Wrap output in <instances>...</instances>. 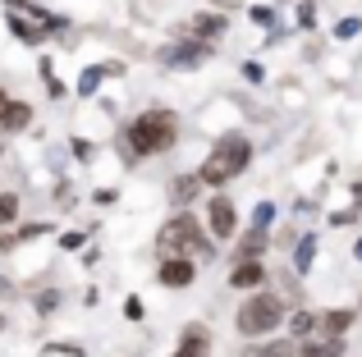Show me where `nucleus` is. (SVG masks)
<instances>
[{"label": "nucleus", "mask_w": 362, "mask_h": 357, "mask_svg": "<svg viewBox=\"0 0 362 357\" xmlns=\"http://www.w3.org/2000/svg\"><path fill=\"white\" fill-rule=\"evenodd\" d=\"M206 55H211V42H197V37H193V42H184V46H170L165 64H179V69L188 64V69H193V64H202Z\"/></svg>", "instance_id": "7"}, {"label": "nucleus", "mask_w": 362, "mask_h": 357, "mask_svg": "<svg viewBox=\"0 0 362 357\" xmlns=\"http://www.w3.org/2000/svg\"><path fill=\"white\" fill-rule=\"evenodd\" d=\"M9 28H14V32L23 37V42H42V28H28L23 18H9Z\"/></svg>", "instance_id": "20"}, {"label": "nucleus", "mask_w": 362, "mask_h": 357, "mask_svg": "<svg viewBox=\"0 0 362 357\" xmlns=\"http://www.w3.org/2000/svg\"><path fill=\"white\" fill-rule=\"evenodd\" d=\"M312 257H317V238H312V234H308V238L298 243V252H293V266H298V275H303V270L312 266Z\"/></svg>", "instance_id": "17"}, {"label": "nucleus", "mask_w": 362, "mask_h": 357, "mask_svg": "<svg viewBox=\"0 0 362 357\" xmlns=\"http://www.w3.org/2000/svg\"><path fill=\"white\" fill-rule=\"evenodd\" d=\"M280 321H284V303H280V294H262V289H257V294L239 307V316H234L239 334H247V339L280 330Z\"/></svg>", "instance_id": "3"}, {"label": "nucleus", "mask_w": 362, "mask_h": 357, "mask_svg": "<svg viewBox=\"0 0 362 357\" xmlns=\"http://www.w3.org/2000/svg\"><path fill=\"white\" fill-rule=\"evenodd\" d=\"M5 106H9V97H5V92H0V110H5Z\"/></svg>", "instance_id": "28"}, {"label": "nucleus", "mask_w": 362, "mask_h": 357, "mask_svg": "<svg viewBox=\"0 0 362 357\" xmlns=\"http://www.w3.org/2000/svg\"><path fill=\"white\" fill-rule=\"evenodd\" d=\"M271 215H275V206L262 202V206H257V215H252V224H262V229H266V224H271Z\"/></svg>", "instance_id": "22"}, {"label": "nucleus", "mask_w": 362, "mask_h": 357, "mask_svg": "<svg viewBox=\"0 0 362 357\" xmlns=\"http://www.w3.org/2000/svg\"><path fill=\"white\" fill-rule=\"evenodd\" d=\"M247 161H252V147H247V138H243V133H230V138H221V143H216V152L206 156V165H202L197 174H202V183L221 188L225 178L243 174Z\"/></svg>", "instance_id": "2"}, {"label": "nucleus", "mask_w": 362, "mask_h": 357, "mask_svg": "<svg viewBox=\"0 0 362 357\" xmlns=\"http://www.w3.org/2000/svg\"><path fill=\"white\" fill-rule=\"evenodd\" d=\"M262 248H266V229H262V224H252V234H247V238L239 243V252H234V261H247V257H257Z\"/></svg>", "instance_id": "16"}, {"label": "nucleus", "mask_w": 362, "mask_h": 357, "mask_svg": "<svg viewBox=\"0 0 362 357\" xmlns=\"http://www.w3.org/2000/svg\"><path fill=\"white\" fill-rule=\"evenodd\" d=\"M354 316H358V312H349V307H330L326 316H317V330L330 334V339H344L349 325H354Z\"/></svg>", "instance_id": "10"}, {"label": "nucleus", "mask_w": 362, "mask_h": 357, "mask_svg": "<svg viewBox=\"0 0 362 357\" xmlns=\"http://www.w3.org/2000/svg\"><path fill=\"white\" fill-rule=\"evenodd\" d=\"M28 119H33V110H28L23 101H9V106L0 110V128H5V133H18V128H28Z\"/></svg>", "instance_id": "15"}, {"label": "nucleus", "mask_w": 362, "mask_h": 357, "mask_svg": "<svg viewBox=\"0 0 362 357\" xmlns=\"http://www.w3.org/2000/svg\"><path fill=\"white\" fill-rule=\"evenodd\" d=\"M14 215H18V197L5 193L0 197V224H14Z\"/></svg>", "instance_id": "19"}, {"label": "nucleus", "mask_w": 362, "mask_h": 357, "mask_svg": "<svg viewBox=\"0 0 362 357\" xmlns=\"http://www.w3.org/2000/svg\"><path fill=\"white\" fill-rule=\"evenodd\" d=\"M156 252H160V257H188V252H211V243L202 238V229H197L193 215H175V220L160 224Z\"/></svg>", "instance_id": "4"}, {"label": "nucleus", "mask_w": 362, "mask_h": 357, "mask_svg": "<svg viewBox=\"0 0 362 357\" xmlns=\"http://www.w3.org/2000/svg\"><path fill=\"white\" fill-rule=\"evenodd\" d=\"M124 316H129V321H142V298H129V303H124Z\"/></svg>", "instance_id": "24"}, {"label": "nucleus", "mask_w": 362, "mask_h": 357, "mask_svg": "<svg viewBox=\"0 0 362 357\" xmlns=\"http://www.w3.org/2000/svg\"><path fill=\"white\" fill-rule=\"evenodd\" d=\"M101 73H106V69H88V73H83V83H78V87H83V92H92V87H97V78H101Z\"/></svg>", "instance_id": "25"}, {"label": "nucleus", "mask_w": 362, "mask_h": 357, "mask_svg": "<svg viewBox=\"0 0 362 357\" xmlns=\"http://www.w3.org/2000/svg\"><path fill=\"white\" fill-rule=\"evenodd\" d=\"M230 284L234 289H262L266 284V266L257 257H247V261H234V275H230Z\"/></svg>", "instance_id": "9"}, {"label": "nucleus", "mask_w": 362, "mask_h": 357, "mask_svg": "<svg viewBox=\"0 0 362 357\" xmlns=\"http://www.w3.org/2000/svg\"><path fill=\"white\" fill-rule=\"evenodd\" d=\"M252 23H262V28H271V23H275V14H271V9H266V5H262V9H252Z\"/></svg>", "instance_id": "26"}, {"label": "nucleus", "mask_w": 362, "mask_h": 357, "mask_svg": "<svg viewBox=\"0 0 362 357\" xmlns=\"http://www.w3.org/2000/svg\"><path fill=\"white\" fill-rule=\"evenodd\" d=\"M206 211H211V234H216V238H234L239 215H234V202H230V197H211V202H206Z\"/></svg>", "instance_id": "6"}, {"label": "nucleus", "mask_w": 362, "mask_h": 357, "mask_svg": "<svg viewBox=\"0 0 362 357\" xmlns=\"http://www.w3.org/2000/svg\"><path fill=\"white\" fill-rule=\"evenodd\" d=\"M197 193H202V174H179L170 183V202H179V206H188Z\"/></svg>", "instance_id": "13"}, {"label": "nucleus", "mask_w": 362, "mask_h": 357, "mask_svg": "<svg viewBox=\"0 0 362 357\" xmlns=\"http://www.w3.org/2000/svg\"><path fill=\"white\" fill-rule=\"evenodd\" d=\"M0 325H5V321H0Z\"/></svg>", "instance_id": "31"}, {"label": "nucleus", "mask_w": 362, "mask_h": 357, "mask_svg": "<svg viewBox=\"0 0 362 357\" xmlns=\"http://www.w3.org/2000/svg\"><path fill=\"white\" fill-rule=\"evenodd\" d=\"M156 279L165 289H188L197 279V270H193V261H188V257H160V275Z\"/></svg>", "instance_id": "5"}, {"label": "nucleus", "mask_w": 362, "mask_h": 357, "mask_svg": "<svg viewBox=\"0 0 362 357\" xmlns=\"http://www.w3.org/2000/svg\"><path fill=\"white\" fill-rule=\"evenodd\" d=\"M358 312H362V303H358Z\"/></svg>", "instance_id": "30"}, {"label": "nucleus", "mask_w": 362, "mask_h": 357, "mask_svg": "<svg viewBox=\"0 0 362 357\" xmlns=\"http://www.w3.org/2000/svg\"><path fill=\"white\" fill-rule=\"evenodd\" d=\"M206 353H211V330H206V325H188V330L179 334L175 357H206Z\"/></svg>", "instance_id": "8"}, {"label": "nucleus", "mask_w": 362, "mask_h": 357, "mask_svg": "<svg viewBox=\"0 0 362 357\" xmlns=\"http://www.w3.org/2000/svg\"><path fill=\"white\" fill-rule=\"evenodd\" d=\"M298 23H303V28H312V23H317V9H312L308 0H303V5H298Z\"/></svg>", "instance_id": "23"}, {"label": "nucleus", "mask_w": 362, "mask_h": 357, "mask_svg": "<svg viewBox=\"0 0 362 357\" xmlns=\"http://www.w3.org/2000/svg\"><path fill=\"white\" fill-rule=\"evenodd\" d=\"M354 252H358V257H362V238H358V248H354Z\"/></svg>", "instance_id": "29"}, {"label": "nucleus", "mask_w": 362, "mask_h": 357, "mask_svg": "<svg viewBox=\"0 0 362 357\" xmlns=\"http://www.w3.org/2000/svg\"><path fill=\"white\" fill-rule=\"evenodd\" d=\"M216 5H225V9H230V5H243V0H216Z\"/></svg>", "instance_id": "27"}, {"label": "nucleus", "mask_w": 362, "mask_h": 357, "mask_svg": "<svg viewBox=\"0 0 362 357\" xmlns=\"http://www.w3.org/2000/svg\"><path fill=\"white\" fill-rule=\"evenodd\" d=\"M362 32V18H344V23L335 28V37H358Z\"/></svg>", "instance_id": "21"}, {"label": "nucleus", "mask_w": 362, "mask_h": 357, "mask_svg": "<svg viewBox=\"0 0 362 357\" xmlns=\"http://www.w3.org/2000/svg\"><path fill=\"white\" fill-rule=\"evenodd\" d=\"M312 330H317V316H312V312L293 316V339H303V334H312Z\"/></svg>", "instance_id": "18"}, {"label": "nucleus", "mask_w": 362, "mask_h": 357, "mask_svg": "<svg viewBox=\"0 0 362 357\" xmlns=\"http://www.w3.org/2000/svg\"><path fill=\"white\" fill-rule=\"evenodd\" d=\"M298 357H344V339L321 334V339H312V344H298Z\"/></svg>", "instance_id": "14"}, {"label": "nucleus", "mask_w": 362, "mask_h": 357, "mask_svg": "<svg viewBox=\"0 0 362 357\" xmlns=\"http://www.w3.org/2000/svg\"><path fill=\"white\" fill-rule=\"evenodd\" d=\"M221 32H225V18L221 14H197L193 23H188V37H197V42H216Z\"/></svg>", "instance_id": "11"}, {"label": "nucleus", "mask_w": 362, "mask_h": 357, "mask_svg": "<svg viewBox=\"0 0 362 357\" xmlns=\"http://www.w3.org/2000/svg\"><path fill=\"white\" fill-rule=\"evenodd\" d=\"M243 357H298V344L293 339H266V344L243 349Z\"/></svg>", "instance_id": "12"}, {"label": "nucleus", "mask_w": 362, "mask_h": 357, "mask_svg": "<svg viewBox=\"0 0 362 357\" xmlns=\"http://www.w3.org/2000/svg\"><path fill=\"white\" fill-rule=\"evenodd\" d=\"M179 138V119L170 110H142L129 128H124V143H129L133 156H160L170 152Z\"/></svg>", "instance_id": "1"}]
</instances>
